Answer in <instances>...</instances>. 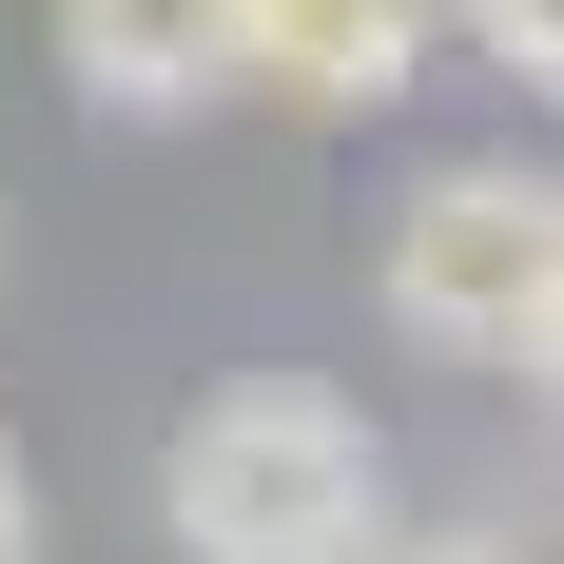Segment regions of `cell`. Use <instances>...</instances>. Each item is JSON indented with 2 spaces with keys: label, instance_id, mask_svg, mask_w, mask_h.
I'll use <instances>...</instances> for the list:
<instances>
[{
  "label": "cell",
  "instance_id": "6da1fadb",
  "mask_svg": "<svg viewBox=\"0 0 564 564\" xmlns=\"http://www.w3.org/2000/svg\"><path fill=\"white\" fill-rule=\"evenodd\" d=\"M156 525H175V564H350L390 525V448H370L350 390L253 370L156 448Z\"/></svg>",
  "mask_w": 564,
  "mask_h": 564
},
{
  "label": "cell",
  "instance_id": "7a4b0ae2",
  "mask_svg": "<svg viewBox=\"0 0 564 564\" xmlns=\"http://www.w3.org/2000/svg\"><path fill=\"white\" fill-rule=\"evenodd\" d=\"M390 332L448 370H545L564 350V195L525 156H448L390 215Z\"/></svg>",
  "mask_w": 564,
  "mask_h": 564
},
{
  "label": "cell",
  "instance_id": "3957f363",
  "mask_svg": "<svg viewBox=\"0 0 564 564\" xmlns=\"http://www.w3.org/2000/svg\"><path fill=\"white\" fill-rule=\"evenodd\" d=\"M58 58L98 117H195L253 78V0H58Z\"/></svg>",
  "mask_w": 564,
  "mask_h": 564
},
{
  "label": "cell",
  "instance_id": "277c9868",
  "mask_svg": "<svg viewBox=\"0 0 564 564\" xmlns=\"http://www.w3.org/2000/svg\"><path fill=\"white\" fill-rule=\"evenodd\" d=\"M253 78L312 117H390L429 78V0H253Z\"/></svg>",
  "mask_w": 564,
  "mask_h": 564
},
{
  "label": "cell",
  "instance_id": "5b68a950",
  "mask_svg": "<svg viewBox=\"0 0 564 564\" xmlns=\"http://www.w3.org/2000/svg\"><path fill=\"white\" fill-rule=\"evenodd\" d=\"M467 40L507 58V78H564V0H467Z\"/></svg>",
  "mask_w": 564,
  "mask_h": 564
},
{
  "label": "cell",
  "instance_id": "8992f818",
  "mask_svg": "<svg viewBox=\"0 0 564 564\" xmlns=\"http://www.w3.org/2000/svg\"><path fill=\"white\" fill-rule=\"evenodd\" d=\"M0 564H40V467L0 448Z\"/></svg>",
  "mask_w": 564,
  "mask_h": 564
},
{
  "label": "cell",
  "instance_id": "52a82bcc",
  "mask_svg": "<svg viewBox=\"0 0 564 564\" xmlns=\"http://www.w3.org/2000/svg\"><path fill=\"white\" fill-rule=\"evenodd\" d=\"M350 564H487V545H448V525H429V545H390V525H370V545H350Z\"/></svg>",
  "mask_w": 564,
  "mask_h": 564
}]
</instances>
